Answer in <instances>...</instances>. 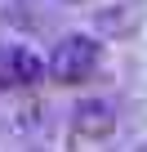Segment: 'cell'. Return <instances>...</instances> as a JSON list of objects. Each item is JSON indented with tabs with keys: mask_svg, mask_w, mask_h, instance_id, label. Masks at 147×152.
<instances>
[{
	"mask_svg": "<svg viewBox=\"0 0 147 152\" xmlns=\"http://www.w3.org/2000/svg\"><path fill=\"white\" fill-rule=\"evenodd\" d=\"M45 76V58L22 49V45H9L0 49V85H31Z\"/></svg>",
	"mask_w": 147,
	"mask_h": 152,
	"instance_id": "cell-3",
	"label": "cell"
},
{
	"mask_svg": "<svg viewBox=\"0 0 147 152\" xmlns=\"http://www.w3.org/2000/svg\"><path fill=\"white\" fill-rule=\"evenodd\" d=\"M71 134L76 139H107V134H116V103L112 99H85L71 112Z\"/></svg>",
	"mask_w": 147,
	"mask_h": 152,
	"instance_id": "cell-2",
	"label": "cell"
},
{
	"mask_svg": "<svg viewBox=\"0 0 147 152\" xmlns=\"http://www.w3.org/2000/svg\"><path fill=\"white\" fill-rule=\"evenodd\" d=\"M98 63H103V45L94 36L71 31V36H62L45 54V76H49L54 85H85L89 76L98 72Z\"/></svg>",
	"mask_w": 147,
	"mask_h": 152,
	"instance_id": "cell-1",
	"label": "cell"
}]
</instances>
